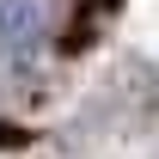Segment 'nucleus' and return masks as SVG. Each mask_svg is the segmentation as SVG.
Returning a JSON list of instances; mask_svg holds the SVG:
<instances>
[{
    "mask_svg": "<svg viewBox=\"0 0 159 159\" xmlns=\"http://www.w3.org/2000/svg\"><path fill=\"white\" fill-rule=\"evenodd\" d=\"M61 0H0V67L6 74H31L43 49L55 43Z\"/></svg>",
    "mask_w": 159,
    "mask_h": 159,
    "instance_id": "obj_1",
    "label": "nucleus"
}]
</instances>
